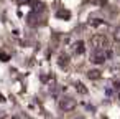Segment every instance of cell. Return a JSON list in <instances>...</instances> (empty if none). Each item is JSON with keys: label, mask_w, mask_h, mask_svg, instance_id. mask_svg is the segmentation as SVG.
Masks as SVG:
<instances>
[{"label": "cell", "mask_w": 120, "mask_h": 119, "mask_svg": "<svg viewBox=\"0 0 120 119\" xmlns=\"http://www.w3.org/2000/svg\"><path fill=\"white\" fill-rule=\"evenodd\" d=\"M84 50H86V45H84V41H82V40H79V41H76V43H74V48H72L74 55H82V53H84Z\"/></svg>", "instance_id": "277c9868"}, {"label": "cell", "mask_w": 120, "mask_h": 119, "mask_svg": "<svg viewBox=\"0 0 120 119\" xmlns=\"http://www.w3.org/2000/svg\"><path fill=\"white\" fill-rule=\"evenodd\" d=\"M0 60H2V61H8L10 60V55L5 53V51H0Z\"/></svg>", "instance_id": "30bf717a"}, {"label": "cell", "mask_w": 120, "mask_h": 119, "mask_svg": "<svg viewBox=\"0 0 120 119\" xmlns=\"http://www.w3.org/2000/svg\"><path fill=\"white\" fill-rule=\"evenodd\" d=\"M56 18H59V20H69L71 18V12L66 10V8H61V10L56 12Z\"/></svg>", "instance_id": "5b68a950"}, {"label": "cell", "mask_w": 120, "mask_h": 119, "mask_svg": "<svg viewBox=\"0 0 120 119\" xmlns=\"http://www.w3.org/2000/svg\"><path fill=\"white\" fill-rule=\"evenodd\" d=\"M118 99H120V96H118Z\"/></svg>", "instance_id": "4fadbf2b"}, {"label": "cell", "mask_w": 120, "mask_h": 119, "mask_svg": "<svg viewBox=\"0 0 120 119\" xmlns=\"http://www.w3.org/2000/svg\"><path fill=\"white\" fill-rule=\"evenodd\" d=\"M76 89H77L81 94H86V93H87V88H84L82 83H76Z\"/></svg>", "instance_id": "ba28073f"}, {"label": "cell", "mask_w": 120, "mask_h": 119, "mask_svg": "<svg viewBox=\"0 0 120 119\" xmlns=\"http://www.w3.org/2000/svg\"><path fill=\"white\" fill-rule=\"evenodd\" d=\"M59 107L63 111H71V109L76 107V99H72V98H63V99H59Z\"/></svg>", "instance_id": "7a4b0ae2"}, {"label": "cell", "mask_w": 120, "mask_h": 119, "mask_svg": "<svg viewBox=\"0 0 120 119\" xmlns=\"http://www.w3.org/2000/svg\"><path fill=\"white\" fill-rule=\"evenodd\" d=\"M100 23H102V20H99V18H97V20H92V22H90V25H94V27H99Z\"/></svg>", "instance_id": "8fae6325"}, {"label": "cell", "mask_w": 120, "mask_h": 119, "mask_svg": "<svg viewBox=\"0 0 120 119\" xmlns=\"http://www.w3.org/2000/svg\"><path fill=\"white\" fill-rule=\"evenodd\" d=\"M87 76H89L90 79H97V78H100V71H99V70H90V71L87 73Z\"/></svg>", "instance_id": "52a82bcc"}, {"label": "cell", "mask_w": 120, "mask_h": 119, "mask_svg": "<svg viewBox=\"0 0 120 119\" xmlns=\"http://www.w3.org/2000/svg\"><path fill=\"white\" fill-rule=\"evenodd\" d=\"M113 40H115V41H120V27L115 28V32H113Z\"/></svg>", "instance_id": "9c48e42d"}, {"label": "cell", "mask_w": 120, "mask_h": 119, "mask_svg": "<svg viewBox=\"0 0 120 119\" xmlns=\"http://www.w3.org/2000/svg\"><path fill=\"white\" fill-rule=\"evenodd\" d=\"M90 43H92V46L95 50H102V48L107 46V37L102 35V33H97V35H94L90 38Z\"/></svg>", "instance_id": "6da1fadb"}, {"label": "cell", "mask_w": 120, "mask_h": 119, "mask_svg": "<svg viewBox=\"0 0 120 119\" xmlns=\"http://www.w3.org/2000/svg\"><path fill=\"white\" fill-rule=\"evenodd\" d=\"M58 63H59V66H63V68H66L68 66V56L63 53V55H59L58 56Z\"/></svg>", "instance_id": "8992f818"}, {"label": "cell", "mask_w": 120, "mask_h": 119, "mask_svg": "<svg viewBox=\"0 0 120 119\" xmlns=\"http://www.w3.org/2000/svg\"><path fill=\"white\" fill-rule=\"evenodd\" d=\"M104 119H107V117H104Z\"/></svg>", "instance_id": "7c38bea8"}, {"label": "cell", "mask_w": 120, "mask_h": 119, "mask_svg": "<svg viewBox=\"0 0 120 119\" xmlns=\"http://www.w3.org/2000/svg\"><path fill=\"white\" fill-rule=\"evenodd\" d=\"M105 58H107V56H105V53H102V51L99 50V51H94V53H92L90 61H92V63H95V65H102V63L105 61Z\"/></svg>", "instance_id": "3957f363"}]
</instances>
